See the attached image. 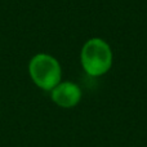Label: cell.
I'll return each instance as SVG.
<instances>
[{
    "label": "cell",
    "instance_id": "3957f363",
    "mask_svg": "<svg viewBox=\"0 0 147 147\" xmlns=\"http://www.w3.org/2000/svg\"><path fill=\"white\" fill-rule=\"evenodd\" d=\"M52 101L59 107L71 109L75 107L81 99V90L71 81L59 83L52 89Z\"/></svg>",
    "mask_w": 147,
    "mask_h": 147
},
{
    "label": "cell",
    "instance_id": "6da1fadb",
    "mask_svg": "<svg viewBox=\"0 0 147 147\" xmlns=\"http://www.w3.org/2000/svg\"><path fill=\"white\" fill-rule=\"evenodd\" d=\"M112 63V53L102 39H90L81 49V65L88 75L101 76L107 72Z\"/></svg>",
    "mask_w": 147,
    "mask_h": 147
},
{
    "label": "cell",
    "instance_id": "7a4b0ae2",
    "mask_svg": "<svg viewBox=\"0 0 147 147\" xmlns=\"http://www.w3.org/2000/svg\"><path fill=\"white\" fill-rule=\"evenodd\" d=\"M28 74L32 81L44 90H52L61 83V66L54 57L49 54H36L28 63Z\"/></svg>",
    "mask_w": 147,
    "mask_h": 147
}]
</instances>
